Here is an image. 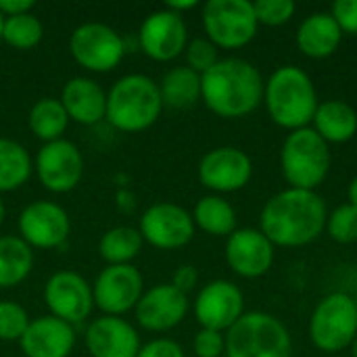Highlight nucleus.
I'll use <instances>...</instances> for the list:
<instances>
[{
    "instance_id": "f257e3e1",
    "label": "nucleus",
    "mask_w": 357,
    "mask_h": 357,
    "mask_svg": "<svg viewBox=\"0 0 357 357\" xmlns=\"http://www.w3.org/2000/svg\"><path fill=\"white\" fill-rule=\"evenodd\" d=\"M326 203L316 190L287 188L261 209L259 230L274 247H305L326 230Z\"/></svg>"
},
{
    "instance_id": "f03ea898",
    "label": "nucleus",
    "mask_w": 357,
    "mask_h": 357,
    "mask_svg": "<svg viewBox=\"0 0 357 357\" xmlns=\"http://www.w3.org/2000/svg\"><path fill=\"white\" fill-rule=\"evenodd\" d=\"M264 77L245 59H220L201 75V100L224 119H241L253 113L264 100Z\"/></svg>"
},
{
    "instance_id": "7ed1b4c3",
    "label": "nucleus",
    "mask_w": 357,
    "mask_h": 357,
    "mask_svg": "<svg viewBox=\"0 0 357 357\" xmlns=\"http://www.w3.org/2000/svg\"><path fill=\"white\" fill-rule=\"evenodd\" d=\"M264 102L270 119L289 132L310 128L320 105L312 77L295 65H282L268 77Z\"/></svg>"
},
{
    "instance_id": "20e7f679",
    "label": "nucleus",
    "mask_w": 357,
    "mask_h": 357,
    "mask_svg": "<svg viewBox=\"0 0 357 357\" xmlns=\"http://www.w3.org/2000/svg\"><path fill=\"white\" fill-rule=\"evenodd\" d=\"M163 100L159 84L144 73L119 77L107 92V121L126 134L149 130L161 115Z\"/></svg>"
},
{
    "instance_id": "39448f33",
    "label": "nucleus",
    "mask_w": 357,
    "mask_h": 357,
    "mask_svg": "<svg viewBox=\"0 0 357 357\" xmlns=\"http://www.w3.org/2000/svg\"><path fill=\"white\" fill-rule=\"evenodd\" d=\"M280 167L291 188L316 190L331 172V144L312 126L295 130L282 142Z\"/></svg>"
},
{
    "instance_id": "423d86ee",
    "label": "nucleus",
    "mask_w": 357,
    "mask_h": 357,
    "mask_svg": "<svg viewBox=\"0 0 357 357\" xmlns=\"http://www.w3.org/2000/svg\"><path fill=\"white\" fill-rule=\"evenodd\" d=\"M226 357H293V341L272 314L247 312L226 333Z\"/></svg>"
},
{
    "instance_id": "0eeeda50",
    "label": "nucleus",
    "mask_w": 357,
    "mask_h": 357,
    "mask_svg": "<svg viewBox=\"0 0 357 357\" xmlns=\"http://www.w3.org/2000/svg\"><path fill=\"white\" fill-rule=\"evenodd\" d=\"M203 29L220 50H236L257 36V19L249 0H209L203 4Z\"/></svg>"
},
{
    "instance_id": "6e6552de",
    "label": "nucleus",
    "mask_w": 357,
    "mask_h": 357,
    "mask_svg": "<svg viewBox=\"0 0 357 357\" xmlns=\"http://www.w3.org/2000/svg\"><path fill=\"white\" fill-rule=\"evenodd\" d=\"M357 337V307L351 295L331 293L310 318V339L324 354H339Z\"/></svg>"
},
{
    "instance_id": "1a4fd4ad",
    "label": "nucleus",
    "mask_w": 357,
    "mask_h": 357,
    "mask_svg": "<svg viewBox=\"0 0 357 357\" xmlns=\"http://www.w3.org/2000/svg\"><path fill=\"white\" fill-rule=\"evenodd\" d=\"M69 50L73 61L92 73L115 69L128 52L126 38H121L111 25L98 21L77 25L69 36Z\"/></svg>"
},
{
    "instance_id": "9d476101",
    "label": "nucleus",
    "mask_w": 357,
    "mask_h": 357,
    "mask_svg": "<svg viewBox=\"0 0 357 357\" xmlns=\"http://www.w3.org/2000/svg\"><path fill=\"white\" fill-rule=\"evenodd\" d=\"M144 293V280L140 270L134 264L126 266H107L100 270L92 284L94 307L102 316L121 318L128 312H134Z\"/></svg>"
},
{
    "instance_id": "9b49d317",
    "label": "nucleus",
    "mask_w": 357,
    "mask_h": 357,
    "mask_svg": "<svg viewBox=\"0 0 357 357\" xmlns=\"http://www.w3.org/2000/svg\"><path fill=\"white\" fill-rule=\"evenodd\" d=\"M33 169L40 184L46 190L54 195H63L73 190L82 182L84 155L77 149V144H73L67 138L46 142L36 155Z\"/></svg>"
},
{
    "instance_id": "f8f14e48",
    "label": "nucleus",
    "mask_w": 357,
    "mask_h": 357,
    "mask_svg": "<svg viewBox=\"0 0 357 357\" xmlns=\"http://www.w3.org/2000/svg\"><path fill=\"white\" fill-rule=\"evenodd\" d=\"M195 222L192 215L176 205V203H155L151 205L142 218L138 232L142 241L161 251H174L186 247L195 236Z\"/></svg>"
},
{
    "instance_id": "ddd939ff",
    "label": "nucleus",
    "mask_w": 357,
    "mask_h": 357,
    "mask_svg": "<svg viewBox=\"0 0 357 357\" xmlns=\"http://www.w3.org/2000/svg\"><path fill=\"white\" fill-rule=\"evenodd\" d=\"M44 303L50 316L75 326L84 322L92 307V284L77 272H54L44 284Z\"/></svg>"
},
{
    "instance_id": "4468645a",
    "label": "nucleus",
    "mask_w": 357,
    "mask_h": 357,
    "mask_svg": "<svg viewBox=\"0 0 357 357\" xmlns=\"http://www.w3.org/2000/svg\"><path fill=\"white\" fill-rule=\"evenodd\" d=\"M192 312L201 328L226 335L245 314V295L230 280H211L199 291Z\"/></svg>"
},
{
    "instance_id": "2eb2a0df",
    "label": "nucleus",
    "mask_w": 357,
    "mask_h": 357,
    "mask_svg": "<svg viewBox=\"0 0 357 357\" xmlns=\"http://www.w3.org/2000/svg\"><path fill=\"white\" fill-rule=\"evenodd\" d=\"M140 50L159 63L178 59L188 46V27L182 15L167 8L153 10L138 29Z\"/></svg>"
},
{
    "instance_id": "dca6fc26",
    "label": "nucleus",
    "mask_w": 357,
    "mask_h": 357,
    "mask_svg": "<svg viewBox=\"0 0 357 357\" xmlns=\"http://www.w3.org/2000/svg\"><path fill=\"white\" fill-rule=\"evenodd\" d=\"M251 176V157L236 146H218L205 153L199 163L201 184L215 195H228L245 188Z\"/></svg>"
},
{
    "instance_id": "f3484780",
    "label": "nucleus",
    "mask_w": 357,
    "mask_h": 357,
    "mask_svg": "<svg viewBox=\"0 0 357 357\" xmlns=\"http://www.w3.org/2000/svg\"><path fill=\"white\" fill-rule=\"evenodd\" d=\"M71 220L52 201H33L19 215V234L31 249H59L67 243Z\"/></svg>"
},
{
    "instance_id": "a211bd4d",
    "label": "nucleus",
    "mask_w": 357,
    "mask_h": 357,
    "mask_svg": "<svg viewBox=\"0 0 357 357\" xmlns=\"http://www.w3.org/2000/svg\"><path fill=\"white\" fill-rule=\"evenodd\" d=\"M274 245L257 228H236L226 241V264L243 278H259L274 264Z\"/></svg>"
},
{
    "instance_id": "6ab92c4d",
    "label": "nucleus",
    "mask_w": 357,
    "mask_h": 357,
    "mask_svg": "<svg viewBox=\"0 0 357 357\" xmlns=\"http://www.w3.org/2000/svg\"><path fill=\"white\" fill-rule=\"evenodd\" d=\"M134 314L144 331L167 333L186 318L188 297L174 284H157L142 293Z\"/></svg>"
},
{
    "instance_id": "aec40b11",
    "label": "nucleus",
    "mask_w": 357,
    "mask_h": 357,
    "mask_svg": "<svg viewBox=\"0 0 357 357\" xmlns=\"http://www.w3.org/2000/svg\"><path fill=\"white\" fill-rule=\"evenodd\" d=\"M84 343L92 357H136L140 351L136 328L117 316H100L92 320L86 328Z\"/></svg>"
},
{
    "instance_id": "412c9836",
    "label": "nucleus",
    "mask_w": 357,
    "mask_h": 357,
    "mask_svg": "<svg viewBox=\"0 0 357 357\" xmlns=\"http://www.w3.org/2000/svg\"><path fill=\"white\" fill-rule=\"evenodd\" d=\"M25 357H69L75 347V328L54 316H40L29 322L19 341Z\"/></svg>"
},
{
    "instance_id": "4be33fe9",
    "label": "nucleus",
    "mask_w": 357,
    "mask_h": 357,
    "mask_svg": "<svg viewBox=\"0 0 357 357\" xmlns=\"http://www.w3.org/2000/svg\"><path fill=\"white\" fill-rule=\"evenodd\" d=\"M69 121L79 126H96L107 117V92L92 77H71L59 96Z\"/></svg>"
},
{
    "instance_id": "5701e85b",
    "label": "nucleus",
    "mask_w": 357,
    "mask_h": 357,
    "mask_svg": "<svg viewBox=\"0 0 357 357\" xmlns=\"http://www.w3.org/2000/svg\"><path fill=\"white\" fill-rule=\"evenodd\" d=\"M343 40V31L331 13H314L297 27V46L310 59H326L335 54Z\"/></svg>"
},
{
    "instance_id": "b1692460",
    "label": "nucleus",
    "mask_w": 357,
    "mask_h": 357,
    "mask_svg": "<svg viewBox=\"0 0 357 357\" xmlns=\"http://www.w3.org/2000/svg\"><path fill=\"white\" fill-rule=\"evenodd\" d=\"M312 128L326 144H345L357 134L356 109L337 98L320 102L312 119Z\"/></svg>"
},
{
    "instance_id": "393cba45",
    "label": "nucleus",
    "mask_w": 357,
    "mask_h": 357,
    "mask_svg": "<svg viewBox=\"0 0 357 357\" xmlns=\"http://www.w3.org/2000/svg\"><path fill=\"white\" fill-rule=\"evenodd\" d=\"M159 92H161L163 107H172V109L195 107L201 100V75L186 65L174 67L161 77Z\"/></svg>"
},
{
    "instance_id": "a878e982",
    "label": "nucleus",
    "mask_w": 357,
    "mask_h": 357,
    "mask_svg": "<svg viewBox=\"0 0 357 357\" xmlns=\"http://www.w3.org/2000/svg\"><path fill=\"white\" fill-rule=\"evenodd\" d=\"M33 268V249L21 236H0V289L21 284Z\"/></svg>"
},
{
    "instance_id": "bb28decb",
    "label": "nucleus",
    "mask_w": 357,
    "mask_h": 357,
    "mask_svg": "<svg viewBox=\"0 0 357 357\" xmlns=\"http://www.w3.org/2000/svg\"><path fill=\"white\" fill-rule=\"evenodd\" d=\"M190 215L195 228H201L211 236H230L236 230V211L220 195H207L199 199Z\"/></svg>"
},
{
    "instance_id": "cd10ccee",
    "label": "nucleus",
    "mask_w": 357,
    "mask_h": 357,
    "mask_svg": "<svg viewBox=\"0 0 357 357\" xmlns=\"http://www.w3.org/2000/svg\"><path fill=\"white\" fill-rule=\"evenodd\" d=\"M33 172L29 151L10 138H0V195L21 188Z\"/></svg>"
},
{
    "instance_id": "c85d7f7f",
    "label": "nucleus",
    "mask_w": 357,
    "mask_h": 357,
    "mask_svg": "<svg viewBox=\"0 0 357 357\" xmlns=\"http://www.w3.org/2000/svg\"><path fill=\"white\" fill-rule=\"evenodd\" d=\"M142 234L132 226H115L109 228L98 241V255L107 261V266H126L132 264L142 251Z\"/></svg>"
},
{
    "instance_id": "c756f323",
    "label": "nucleus",
    "mask_w": 357,
    "mask_h": 357,
    "mask_svg": "<svg viewBox=\"0 0 357 357\" xmlns=\"http://www.w3.org/2000/svg\"><path fill=\"white\" fill-rule=\"evenodd\" d=\"M27 123H29V130L46 144V142H54L63 138L69 117L59 98H40L29 109Z\"/></svg>"
},
{
    "instance_id": "7c9ffc66",
    "label": "nucleus",
    "mask_w": 357,
    "mask_h": 357,
    "mask_svg": "<svg viewBox=\"0 0 357 357\" xmlns=\"http://www.w3.org/2000/svg\"><path fill=\"white\" fill-rule=\"evenodd\" d=\"M44 27L33 13L4 17L2 25V42L15 50H31L42 42Z\"/></svg>"
},
{
    "instance_id": "2f4dec72",
    "label": "nucleus",
    "mask_w": 357,
    "mask_h": 357,
    "mask_svg": "<svg viewBox=\"0 0 357 357\" xmlns=\"http://www.w3.org/2000/svg\"><path fill=\"white\" fill-rule=\"evenodd\" d=\"M328 236L339 245L357 243V207L351 203L339 205L326 220Z\"/></svg>"
},
{
    "instance_id": "473e14b6",
    "label": "nucleus",
    "mask_w": 357,
    "mask_h": 357,
    "mask_svg": "<svg viewBox=\"0 0 357 357\" xmlns=\"http://www.w3.org/2000/svg\"><path fill=\"white\" fill-rule=\"evenodd\" d=\"M29 316L27 312L15 303V301H0V341L13 343L21 341L29 326Z\"/></svg>"
},
{
    "instance_id": "72a5a7b5",
    "label": "nucleus",
    "mask_w": 357,
    "mask_h": 357,
    "mask_svg": "<svg viewBox=\"0 0 357 357\" xmlns=\"http://www.w3.org/2000/svg\"><path fill=\"white\" fill-rule=\"evenodd\" d=\"M253 10L259 25L280 27L293 19L297 6L293 0H257L253 2Z\"/></svg>"
},
{
    "instance_id": "f704fd0d",
    "label": "nucleus",
    "mask_w": 357,
    "mask_h": 357,
    "mask_svg": "<svg viewBox=\"0 0 357 357\" xmlns=\"http://www.w3.org/2000/svg\"><path fill=\"white\" fill-rule=\"evenodd\" d=\"M186 67H190L192 71H197L199 75H203L205 71H209L218 61V48L207 40V38H195L188 42L186 50Z\"/></svg>"
},
{
    "instance_id": "c9c22d12",
    "label": "nucleus",
    "mask_w": 357,
    "mask_h": 357,
    "mask_svg": "<svg viewBox=\"0 0 357 357\" xmlns=\"http://www.w3.org/2000/svg\"><path fill=\"white\" fill-rule=\"evenodd\" d=\"M192 349L197 357H222L226 354V335L209 328H201L195 335Z\"/></svg>"
},
{
    "instance_id": "e433bc0d",
    "label": "nucleus",
    "mask_w": 357,
    "mask_h": 357,
    "mask_svg": "<svg viewBox=\"0 0 357 357\" xmlns=\"http://www.w3.org/2000/svg\"><path fill=\"white\" fill-rule=\"evenodd\" d=\"M331 15L343 33L357 36V0H337Z\"/></svg>"
},
{
    "instance_id": "4c0bfd02",
    "label": "nucleus",
    "mask_w": 357,
    "mask_h": 357,
    "mask_svg": "<svg viewBox=\"0 0 357 357\" xmlns=\"http://www.w3.org/2000/svg\"><path fill=\"white\" fill-rule=\"evenodd\" d=\"M136 357H186L180 343L172 339H153L144 345H140V351Z\"/></svg>"
},
{
    "instance_id": "58836bf2",
    "label": "nucleus",
    "mask_w": 357,
    "mask_h": 357,
    "mask_svg": "<svg viewBox=\"0 0 357 357\" xmlns=\"http://www.w3.org/2000/svg\"><path fill=\"white\" fill-rule=\"evenodd\" d=\"M197 282H199V272H197V268L186 264V266H180V268L174 272L169 284H174L178 291H182V293L186 295L188 291H192V289L197 287Z\"/></svg>"
},
{
    "instance_id": "ea45409f",
    "label": "nucleus",
    "mask_w": 357,
    "mask_h": 357,
    "mask_svg": "<svg viewBox=\"0 0 357 357\" xmlns=\"http://www.w3.org/2000/svg\"><path fill=\"white\" fill-rule=\"evenodd\" d=\"M36 6L33 0H0V15L2 17H17L31 13Z\"/></svg>"
},
{
    "instance_id": "a19ab883",
    "label": "nucleus",
    "mask_w": 357,
    "mask_h": 357,
    "mask_svg": "<svg viewBox=\"0 0 357 357\" xmlns=\"http://www.w3.org/2000/svg\"><path fill=\"white\" fill-rule=\"evenodd\" d=\"M197 6H199L197 0H169V2H165L163 8H167V10L176 13V15H182V13L192 10V8H197Z\"/></svg>"
},
{
    "instance_id": "79ce46f5",
    "label": "nucleus",
    "mask_w": 357,
    "mask_h": 357,
    "mask_svg": "<svg viewBox=\"0 0 357 357\" xmlns=\"http://www.w3.org/2000/svg\"><path fill=\"white\" fill-rule=\"evenodd\" d=\"M349 203L357 207V176L351 180V184H349Z\"/></svg>"
},
{
    "instance_id": "37998d69",
    "label": "nucleus",
    "mask_w": 357,
    "mask_h": 357,
    "mask_svg": "<svg viewBox=\"0 0 357 357\" xmlns=\"http://www.w3.org/2000/svg\"><path fill=\"white\" fill-rule=\"evenodd\" d=\"M4 218H6V207L2 203V197H0V226L4 224Z\"/></svg>"
},
{
    "instance_id": "c03bdc74",
    "label": "nucleus",
    "mask_w": 357,
    "mask_h": 357,
    "mask_svg": "<svg viewBox=\"0 0 357 357\" xmlns=\"http://www.w3.org/2000/svg\"><path fill=\"white\" fill-rule=\"evenodd\" d=\"M2 25H4V17L0 15V42H2Z\"/></svg>"
},
{
    "instance_id": "a18cd8bd",
    "label": "nucleus",
    "mask_w": 357,
    "mask_h": 357,
    "mask_svg": "<svg viewBox=\"0 0 357 357\" xmlns=\"http://www.w3.org/2000/svg\"><path fill=\"white\" fill-rule=\"evenodd\" d=\"M351 349H354V357H357V337L356 341H354V345H351Z\"/></svg>"
},
{
    "instance_id": "49530a36",
    "label": "nucleus",
    "mask_w": 357,
    "mask_h": 357,
    "mask_svg": "<svg viewBox=\"0 0 357 357\" xmlns=\"http://www.w3.org/2000/svg\"><path fill=\"white\" fill-rule=\"evenodd\" d=\"M354 301H356V307H357V289H356V295H354Z\"/></svg>"
}]
</instances>
